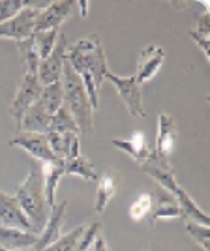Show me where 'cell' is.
Instances as JSON below:
<instances>
[{
    "instance_id": "obj_10",
    "label": "cell",
    "mask_w": 210,
    "mask_h": 251,
    "mask_svg": "<svg viewBox=\"0 0 210 251\" xmlns=\"http://www.w3.org/2000/svg\"><path fill=\"white\" fill-rule=\"evenodd\" d=\"M163 60H165V51L163 47L159 45H147L143 47L141 52H139V58H137V70H135V81L139 84L148 83L154 75L161 70L163 66Z\"/></svg>"
},
{
    "instance_id": "obj_37",
    "label": "cell",
    "mask_w": 210,
    "mask_h": 251,
    "mask_svg": "<svg viewBox=\"0 0 210 251\" xmlns=\"http://www.w3.org/2000/svg\"><path fill=\"white\" fill-rule=\"evenodd\" d=\"M25 251H36V250H32V248H30V250H25Z\"/></svg>"
},
{
    "instance_id": "obj_9",
    "label": "cell",
    "mask_w": 210,
    "mask_h": 251,
    "mask_svg": "<svg viewBox=\"0 0 210 251\" xmlns=\"http://www.w3.org/2000/svg\"><path fill=\"white\" fill-rule=\"evenodd\" d=\"M139 165H141V171H143L145 175H148L154 182H158L159 188L175 193L177 188L180 186L179 182H177L175 171L169 165V161L165 157L158 156L156 152H152V156L148 157V159H145L143 163H139Z\"/></svg>"
},
{
    "instance_id": "obj_31",
    "label": "cell",
    "mask_w": 210,
    "mask_h": 251,
    "mask_svg": "<svg viewBox=\"0 0 210 251\" xmlns=\"http://www.w3.org/2000/svg\"><path fill=\"white\" fill-rule=\"evenodd\" d=\"M100 230H102V221L96 220L92 223H86V229H84L83 236L79 240L77 251H90L92 244H94V240L98 238V234H100Z\"/></svg>"
},
{
    "instance_id": "obj_16",
    "label": "cell",
    "mask_w": 210,
    "mask_h": 251,
    "mask_svg": "<svg viewBox=\"0 0 210 251\" xmlns=\"http://www.w3.org/2000/svg\"><path fill=\"white\" fill-rule=\"evenodd\" d=\"M40 167H42L45 201H47L49 208H52L56 204V188H58L62 176L66 175V161L64 159H56L52 163H42Z\"/></svg>"
},
{
    "instance_id": "obj_38",
    "label": "cell",
    "mask_w": 210,
    "mask_h": 251,
    "mask_svg": "<svg viewBox=\"0 0 210 251\" xmlns=\"http://www.w3.org/2000/svg\"><path fill=\"white\" fill-rule=\"evenodd\" d=\"M0 251H8V250H2V248H0Z\"/></svg>"
},
{
    "instance_id": "obj_20",
    "label": "cell",
    "mask_w": 210,
    "mask_h": 251,
    "mask_svg": "<svg viewBox=\"0 0 210 251\" xmlns=\"http://www.w3.org/2000/svg\"><path fill=\"white\" fill-rule=\"evenodd\" d=\"M173 195H175L177 204H179V208H180V218H186V220L193 221V223H199V225L210 227L209 214H207V212H203V210L197 206V202L189 197V193L182 188V186H179Z\"/></svg>"
},
{
    "instance_id": "obj_23",
    "label": "cell",
    "mask_w": 210,
    "mask_h": 251,
    "mask_svg": "<svg viewBox=\"0 0 210 251\" xmlns=\"http://www.w3.org/2000/svg\"><path fill=\"white\" fill-rule=\"evenodd\" d=\"M66 175L81 176L86 182H98V173H96L92 161L84 156H77L75 159L66 161Z\"/></svg>"
},
{
    "instance_id": "obj_24",
    "label": "cell",
    "mask_w": 210,
    "mask_h": 251,
    "mask_svg": "<svg viewBox=\"0 0 210 251\" xmlns=\"http://www.w3.org/2000/svg\"><path fill=\"white\" fill-rule=\"evenodd\" d=\"M40 101L47 109L49 115H54L60 107L64 105V92H62V83H52L47 84L42 88V94H40Z\"/></svg>"
},
{
    "instance_id": "obj_13",
    "label": "cell",
    "mask_w": 210,
    "mask_h": 251,
    "mask_svg": "<svg viewBox=\"0 0 210 251\" xmlns=\"http://www.w3.org/2000/svg\"><path fill=\"white\" fill-rule=\"evenodd\" d=\"M150 199H152V210H150V220H148L150 227H154L159 220L180 218V208L171 191L156 186L154 191L150 193Z\"/></svg>"
},
{
    "instance_id": "obj_3",
    "label": "cell",
    "mask_w": 210,
    "mask_h": 251,
    "mask_svg": "<svg viewBox=\"0 0 210 251\" xmlns=\"http://www.w3.org/2000/svg\"><path fill=\"white\" fill-rule=\"evenodd\" d=\"M62 92H64V107L72 113L75 124L79 127L81 135H92L94 129V109L86 96L84 84L81 77L72 70V66L66 62L62 70Z\"/></svg>"
},
{
    "instance_id": "obj_35",
    "label": "cell",
    "mask_w": 210,
    "mask_h": 251,
    "mask_svg": "<svg viewBox=\"0 0 210 251\" xmlns=\"http://www.w3.org/2000/svg\"><path fill=\"white\" fill-rule=\"evenodd\" d=\"M90 251H109V246H107V242H105V238H102V236H98L94 240V244H92V248H90Z\"/></svg>"
},
{
    "instance_id": "obj_25",
    "label": "cell",
    "mask_w": 210,
    "mask_h": 251,
    "mask_svg": "<svg viewBox=\"0 0 210 251\" xmlns=\"http://www.w3.org/2000/svg\"><path fill=\"white\" fill-rule=\"evenodd\" d=\"M116 193V182L111 176L98 178V189H96V202H94V212L102 214L107 204L111 202V199Z\"/></svg>"
},
{
    "instance_id": "obj_14",
    "label": "cell",
    "mask_w": 210,
    "mask_h": 251,
    "mask_svg": "<svg viewBox=\"0 0 210 251\" xmlns=\"http://www.w3.org/2000/svg\"><path fill=\"white\" fill-rule=\"evenodd\" d=\"M0 225L32 232L30 221L26 220V216L19 206L17 199L10 193L2 191V189H0Z\"/></svg>"
},
{
    "instance_id": "obj_7",
    "label": "cell",
    "mask_w": 210,
    "mask_h": 251,
    "mask_svg": "<svg viewBox=\"0 0 210 251\" xmlns=\"http://www.w3.org/2000/svg\"><path fill=\"white\" fill-rule=\"evenodd\" d=\"M68 40L60 32L58 40H56V45L54 49L51 51V54L47 58H43L40 66H38V81L42 83V86H47V84L52 83H58L60 77H62V70H64V64H66V51H68Z\"/></svg>"
},
{
    "instance_id": "obj_5",
    "label": "cell",
    "mask_w": 210,
    "mask_h": 251,
    "mask_svg": "<svg viewBox=\"0 0 210 251\" xmlns=\"http://www.w3.org/2000/svg\"><path fill=\"white\" fill-rule=\"evenodd\" d=\"M45 6H34L28 2V6L23 11H19L15 17H11L10 21L0 23V38H8L13 42H23L26 38H30L34 34V25H36V17L40 10Z\"/></svg>"
},
{
    "instance_id": "obj_36",
    "label": "cell",
    "mask_w": 210,
    "mask_h": 251,
    "mask_svg": "<svg viewBox=\"0 0 210 251\" xmlns=\"http://www.w3.org/2000/svg\"><path fill=\"white\" fill-rule=\"evenodd\" d=\"M77 6H79V10H81V17H86V15H88V2H86V0H79Z\"/></svg>"
},
{
    "instance_id": "obj_21",
    "label": "cell",
    "mask_w": 210,
    "mask_h": 251,
    "mask_svg": "<svg viewBox=\"0 0 210 251\" xmlns=\"http://www.w3.org/2000/svg\"><path fill=\"white\" fill-rule=\"evenodd\" d=\"M17 51H19V60H21V66H23V74H32V75L38 74V66L42 62V58H40V54L36 51V45H34L32 36L17 43Z\"/></svg>"
},
{
    "instance_id": "obj_1",
    "label": "cell",
    "mask_w": 210,
    "mask_h": 251,
    "mask_svg": "<svg viewBox=\"0 0 210 251\" xmlns=\"http://www.w3.org/2000/svg\"><path fill=\"white\" fill-rule=\"evenodd\" d=\"M66 62L72 66L75 74L81 77L84 84L86 96L90 100L92 109L100 103V86L104 83L105 74L109 72L107 68V56L102 47V40L98 34H92L88 38L79 40L74 45H68L66 51Z\"/></svg>"
},
{
    "instance_id": "obj_6",
    "label": "cell",
    "mask_w": 210,
    "mask_h": 251,
    "mask_svg": "<svg viewBox=\"0 0 210 251\" xmlns=\"http://www.w3.org/2000/svg\"><path fill=\"white\" fill-rule=\"evenodd\" d=\"M42 88H43L42 83L38 81L36 75L23 74L19 88H17V92H15L13 100H11V105H10V115H11V118L17 122V126L21 122L23 115L40 100Z\"/></svg>"
},
{
    "instance_id": "obj_32",
    "label": "cell",
    "mask_w": 210,
    "mask_h": 251,
    "mask_svg": "<svg viewBox=\"0 0 210 251\" xmlns=\"http://www.w3.org/2000/svg\"><path fill=\"white\" fill-rule=\"evenodd\" d=\"M188 34H189V38L197 43V47H199L201 51L205 52L207 62H210V38H207V36H201V34H197L195 30H188Z\"/></svg>"
},
{
    "instance_id": "obj_19",
    "label": "cell",
    "mask_w": 210,
    "mask_h": 251,
    "mask_svg": "<svg viewBox=\"0 0 210 251\" xmlns=\"http://www.w3.org/2000/svg\"><path fill=\"white\" fill-rule=\"evenodd\" d=\"M111 145L118 150H122V152H126L128 156L133 157L137 163H143L154 152V148L148 145L147 137L143 131H135L130 139H113Z\"/></svg>"
},
{
    "instance_id": "obj_15",
    "label": "cell",
    "mask_w": 210,
    "mask_h": 251,
    "mask_svg": "<svg viewBox=\"0 0 210 251\" xmlns=\"http://www.w3.org/2000/svg\"><path fill=\"white\" fill-rule=\"evenodd\" d=\"M177 122L175 118L167 113H159V118H158V137H156V147H154V152L158 156L165 157L167 159L173 150H175V145H177Z\"/></svg>"
},
{
    "instance_id": "obj_27",
    "label": "cell",
    "mask_w": 210,
    "mask_h": 251,
    "mask_svg": "<svg viewBox=\"0 0 210 251\" xmlns=\"http://www.w3.org/2000/svg\"><path fill=\"white\" fill-rule=\"evenodd\" d=\"M60 36V28H54V30H45V32H34L32 34V40L36 45V51L40 54V58H47L51 51L56 45V40Z\"/></svg>"
},
{
    "instance_id": "obj_30",
    "label": "cell",
    "mask_w": 210,
    "mask_h": 251,
    "mask_svg": "<svg viewBox=\"0 0 210 251\" xmlns=\"http://www.w3.org/2000/svg\"><path fill=\"white\" fill-rule=\"evenodd\" d=\"M28 6V0H0V23L10 21Z\"/></svg>"
},
{
    "instance_id": "obj_34",
    "label": "cell",
    "mask_w": 210,
    "mask_h": 251,
    "mask_svg": "<svg viewBox=\"0 0 210 251\" xmlns=\"http://www.w3.org/2000/svg\"><path fill=\"white\" fill-rule=\"evenodd\" d=\"M77 156H81V139H79V137H75L74 145H72V148H70V154H68V157H66V161L75 159Z\"/></svg>"
},
{
    "instance_id": "obj_12",
    "label": "cell",
    "mask_w": 210,
    "mask_h": 251,
    "mask_svg": "<svg viewBox=\"0 0 210 251\" xmlns=\"http://www.w3.org/2000/svg\"><path fill=\"white\" fill-rule=\"evenodd\" d=\"M74 6L75 2H72V0H62V2H52L49 6L42 8L40 13H38V17H36L34 32H45V30L60 28V25L70 17Z\"/></svg>"
},
{
    "instance_id": "obj_33",
    "label": "cell",
    "mask_w": 210,
    "mask_h": 251,
    "mask_svg": "<svg viewBox=\"0 0 210 251\" xmlns=\"http://www.w3.org/2000/svg\"><path fill=\"white\" fill-rule=\"evenodd\" d=\"M197 34H201V36H207V38H210V17L209 13H205V15H201L199 19H197Z\"/></svg>"
},
{
    "instance_id": "obj_17",
    "label": "cell",
    "mask_w": 210,
    "mask_h": 251,
    "mask_svg": "<svg viewBox=\"0 0 210 251\" xmlns=\"http://www.w3.org/2000/svg\"><path fill=\"white\" fill-rule=\"evenodd\" d=\"M49 124H51V115L47 113V109L38 100L23 115L21 122L17 126V131H25V133H47L49 131Z\"/></svg>"
},
{
    "instance_id": "obj_8",
    "label": "cell",
    "mask_w": 210,
    "mask_h": 251,
    "mask_svg": "<svg viewBox=\"0 0 210 251\" xmlns=\"http://www.w3.org/2000/svg\"><path fill=\"white\" fill-rule=\"evenodd\" d=\"M10 145L11 147L23 148L26 154H30L40 163H52V161H56V156L52 154L45 133H25V131H17L10 139Z\"/></svg>"
},
{
    "instance_id": "obj_28",
    "label": "cell",
    "mask_w": 210,
    "mask_h": 251,
    "mask_svg": "<svg viewBox=\"0 0 210 251\" xmlns=\"http://www.w3.org/2000/svg\"><path fill=\"white\" fill-rule=\"evenodd\" d=\"M150 210H152V199H150V193H141L130 206V218L133 221L145 220L147 216H150Z\"/></svg>"
},
{
    "instance_id": "obj_2",
    "label": "cell",
    "mask_w": 210,
    "mask_h": 251,
    "mask_svg": "<svg viewBox=\"0 0 210 251\" xmlns=\"http://www.w3.org/2000/svg\"><path fill=\"white\" fill-rule=\"evenodd\" d=\"M13 197L17 199L26 220L30 221L32 232L40 234L47 223L49 214H51V208H49V204L45 201V193H43V176L40 165H34L30 169L28 176L17 186Z\"/></svg>"
},
{
    "instance_id": "obj_11",
    "label": "cell",
    "mask_w": 210,
    "mask_h": 251,
    "mask_svg": "<svg viewBox=\"0 0 210 251\" xmlns=\"http://www.w3.org/2000/svg\"><path fill=\"white\" fill-rule=\"evenodd\" d=\"M66 210H68V201H62V202H56L51 208V214L47 218V223L42 229V232L38 234V242L32 250L36 251H43L47 246H51L54 242L62 236V227H64V220H66Z\"/></svg>"
},
{
    "instance_id": "obj_4",
    "label": "cell",
    "mask_w": 210,
    "mask_h": 251,
    "mask_svg": "<svg viewBox=\"0 0 210 251\" xmlns=\"http://www.w3.org/2000/svg\"><path fill=\"white\" fill-rule=\"evenodd\" d=\"M104 79H107V81H111V83L115 84L116 92L122 98V101L126 105L130 115L135 116V118L137 116L143 118V116L147 115V111L143 107V90H141V84L137 83L133 75H130V77H118V75H115L109 70L105 74Z\"/></svg>"
},
{
    "instance_id": "obj_26",
    "label": "cell",
    "mask_w": 210,
    "mask_h": 251,
    "mask_svg": "<svg viewBox=\"0 0 210 251\" xmlns=\"http://www.w3.org/2000/svg\"><path fill=\"white\" fill-rule=\"evenodd\" d=\"M84 229H86V223H83V225L72 229L70 232L62 234L54 244L47 246L43 251H77V246H79V240H81V236H83Z\"/></svg>"
},
{
    "instance_id": "obj_29",
    "label": "cell",
    "mask_w": 210,
    "mask_h": 251,
    "mask_svg": "<svg viewBox=\"0 0 210 251\" xmlns=\"http://www.w3.org/2000/svg\"><path fill=\"white\" fill-rule=\"evenodd\" d=\"M186 232L199 244L201 248H203V251H210V227L188 221L186 223Z\"/></svg>"
},
{
    "instance_id": "obj_22",
    "label": "cell",
    "mask_w": 210,
    "mask_h": 251,
    "mask_svg": "<svg viewBox=\"0 0 210 251\" xmlns=\"http://www.w3.org/2000/svg\"><path fill=\"white\" fill-rule=\"evenodd\" d=\"M47 133H58V135H62V133H75V135H79V127L75 124L74 116H72V113L64 105L51 116V124H49V131Z\"/></svg>"
},
{
    "instance_id": "obj_18",
    "label": "cell",
    "mask_w": 210,
    "mask_h": 251,
    "mask_svg": "<svg viewBox=\"0 0 210 251\" xmlns=\"http://www.w3.org/2000/svg\"><path fill=\"white\" fill-rule=\"evenodd\" d=\"M36 242H38V234H34V232L0 225V248L2 250L25 251L34 248Z\"/></svg>"
}]
</instances>
